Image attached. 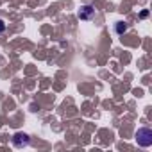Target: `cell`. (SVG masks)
Returning <instances> with one entry per match:
<instances>
[{
	"mask_svg": "<svg viewBox=\"0 0 152 152\" xmlns=\"http://www.w3.org/2000/svg\"><path fill=\"white\" fill-rule=\"evenodd\" d=\"M91 15H93V7H90V6H84V7L81 9V13H79L81 20H90Z\"/></svg>",
	"mask_w": 152,
	"mask_h": 152,
	"instance_id": "3957f363",
	"label": "cell"
},
{
	"mask_svg": "<svg viewBox=\"0 0 152 152\" xmlns=\"http://www.w3.org/2000/svg\"><path fill=\"white\" fill-rule=\"evenodd\" d=\"M13 145H15V147H18V148L27 147V145H29V136H27V134H23V132H16V134L13 136Z\"/></svg>",
	"mask_w": 152,
	"mask_h": 152,
	"instance_id": "7a4b0ae2",
	"label": "cell"
},
{
	"mask_svg": "<svg viewBox=\"0 0 152 152\" xmlns=\"http://www.w3.org/2000/svg\"><path fill=\"white\" fill-rule=\"evenodd\" d=\"M125 31H127V25H124L122 22H118V23H116V32L122 34V32H125Z\"/></svg>",
	"mask_w": 152,
	"mask_h": 152,
	"instance_id": "277c9868",
	"label": "cell"
},
{
	"mask_svg": "<svg viewBox=\"0 0 152 152\" xmlns=\"http://www.w3.org/2000/svg\"><path fill=\"white\" fill-rule=\"evenodd\" d=\"M6 29V23H4V20H0V32H2Z\"/></svg>",
	"mask_w": 152,
	"mask_h": 152,
	"instance_id": "5b68a950",
	"label": "cell"
},
{
	"mask_svg": "<svg viewBox=\"0 0 152 152\" xmlns=\"http://www.w3.org/2000/svg\"><path fill=\"white\" fill-rule=\"evenodd\" d=\"M136 141H138V145L140 147H150L152 145V131L148 129V127H141V129H138V132H136Z\"/></svg>",
	"mask_w": 152,
	"mask_h": 152,
	"instance_id": "6da1fadb",
	"label": "cell"
}]
</instances>
